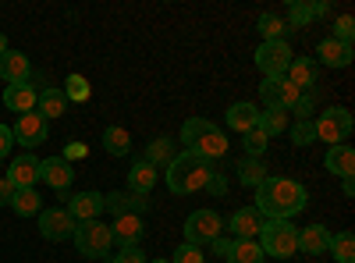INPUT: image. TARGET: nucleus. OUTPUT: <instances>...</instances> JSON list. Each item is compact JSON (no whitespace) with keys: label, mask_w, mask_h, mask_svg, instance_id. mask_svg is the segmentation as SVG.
<instances>
[{"label":"nucleus","mask_w":355,"mask_h":263,"mask_svg":"<svg viewBox=\"0 0 355 263\" xmlns=\"http://www.w3.org/2000/svg\"><path fill=\"white\" fill-rule=\"evenodd\" d=\"M306 203H309L306 185L281 178V174H270V178L256 189V210L266 221H291L295 214L306 210Z\"/></svg>","instance_id":"nucleus-1"},{"label":"nucleus","mask_w":355,"mask_h":263,"mask_svg":"<svg viewBox=\"0 0 355 263\" xmlns=\"http://www.w3.org/2000/svg\"><path fill=\"white\" fill-rule=\"evenodd\" d=\"M217 167L210 164V160H202V157H196V153H178L171 164H167V189L174 192V196H192V192H199V189H206V182H210V174H214Z\"/></svg>","instance_id":"nucleus-2"},{"label":"nucleus","mask_w":355,"mask_h":263,"mask_svg":"<svg viewBox=\"0 0 355 263\" xmlns=\"http://www.w3.org/2000/svg\"><path fill=\"white\" fill-rule=\"evenodd\" d=\"M182 142H185V150L202 157V160H220L227 153V139L224 132L214 125V121H206V118H189L182 125Z\"/></svg>","instance_id":"nucleus-3"},{"label":"nucleus","mask_w":355,"mask_h":263,"mask_svg":"<svg viewBox=\"0 0 355 263\" xmlns=\"http://www.w3.org/2000/svg\"><path fill=\"white\" fill-rule=\"evenodd\" d=\"M259 249L263 256H277V260H291L299 253V228L291 221H263L259 228Z\"/></svg>","instance_id":"nucleus-4"},{"label":"nucleus","mask_w":355,"mask_h":263,"mask_svg":"<svg viewBox=\"0 0 355 263\" xmlns=\"http://www.w3.org/2000/svg\"><path fill=\"white\" fill-rule=\"evenodd\" d=\"M71 242H75V249H78L82 256H89V260L107 256L110 246H114V242H110V228H107L103 221H78Z\"/></svg>","instance_id":"nucleus-5"},{"label":"nucleus","mask_w":355,"mask_h":263,"mask_svg":"<svg viewBox=\"0 0 355 263\" xmlns=\"http://www.w3.org/2000/svg\"><path fill=\"white\" fill-rule=\"evenodd\" d=\"M313 125H316V139L320 142L345 146V139L352 135V114H348V107H331V110H323Z\"/></svg>","instance_id":"nucleus-6"},{"label":"nucleus","mask_w":355,"mask_h":263,"mask_svg":"<svg viewBox=\"0 0 355 263\" xmlns=\"http://www.w3.org/2000/svg\"><path fill=\"white\" fill-rule=\"evenodd\" d=\"M291 46L288 40H274V43H259L256 50V68L263 71V78H284L288 65H291Z\"/></svg>","instance_id":"nucleus-7"},{"label":"nucleus","mask_w":355,"mask_h":263,"mask_svg":"<svg viewBox=\"0 0 355 263\" xmlns=\"http://www.w3.org/2000/svg\"><path fill=\"white\" fill-rule=\"evenodd\" d=\"M220 231H224V221H220L217 210H192L189 221H185V242L189 246H206V242L220 239Z\"/></svg>","instance_id":"nucleus-8"},{"label":"nucleus","mask_w":355,"mask_h":263,"mask_svg":"<svg viewBox=\"0 0 355 263\" xmlns=\"http://www.w3.org/2000/svg\"><path fill=\"white\" fill-rule=\"evenodd\" d=\"M75 217L64 210V207H50V210H40V235L46 242H68L75 235Z\"/></svg>","instance_id":"nucleus-9"},{"label":"nucleus","mask_w":355,"mask_h":263,"mask_svg":"<svg viewBox=\"0 0 355 263\" xmlns=\"http://www.w3.org/2000/svg\"><path fill=\"white\" fill-rule=\"evenodd\" d=\"M259 96H263L266 110H284V114H288V110L295 107V100H299L302 93L295 90V85H291L288 78H263Z\"/></svg>","instance_id":"nucleus-10"},{"label":"nucleus","mask_w":355,"mask_h":263,"mask_svg":"<svg viewBox=\"0 0 355 263\" xmlns=\"http://www.w3.org/2000/svg\"><path fill=\"white\" fill-rule=\"evenodd\" d=\"M46 132H50V121L40 118L36 110H33V114H21V118L15 121V128H11L15 142H21L25 150H36L40 142H46Z\"/></svg>","instance_id":"nucleus-11"},{"label":"nucleus","mask_w":355,"mask_h":263,"mask_svg":"<svg viewBox=\"0 0 355 263\" xmlns=\"http://www.w3.org/2000/svg\"><path fill=\"white\" fill-rule=\"evenodd\" d=\"M103 210H107V214H114V217H125V214L142 217L146 210H150V199L139 196V192L121 189V192H110V196H103Z\"/></svg>","instance_id":"nucleus-12"},{"label":"nucleus","mask_w":355,"mask_h":263,"mask_svg":"<svg viewBox=\"0 0 355 263\" xmlns=\"http://www.w3.org/2000/svg\"><path fill=\"white\" fill-rule=\"evenodd\" d=\"M8 182H11V189H33L40 182V157L36 153H21L18 160H11Z\"/></svg>","instance_id":"nucleus-13"},{"label":"nucleus","mask_w":355,"mask_h":263,"mask_svg":"<svg viewBox=\"0 0 355 263\" xmlns=\"http://www.w3.org/2000/svg\"><path fill=\"white\" fill-rule=\"evenodd\" d=\"M28 75H33V65H28V57L21 50H4L0 53V78H4L8 85H21L28 82Z\"/></svg>","instance_id":"nucleus-14"},{"label":"nucleus","mask_w":355,"mask_h":263,"mask_svg":"<svg viewBox=\"0 0 355 263\" xmlns=\"http://www.w3.org/2000/svg\"><path fill=\"white\" fill-rule=\"evenodd\" d=\"M263 221H266V217H263L256 207H242V210H234V214H231V221H227L224 228L231 231L234 239H252V242H256Z\"/></svg>","instance_id":"nucleus-15"},{"label":"nucleus","mask_w":355,"mask_h":263,"mask_svg":"<svg viewBox=\"0 0 355 263\" xmlns=\"http://www.w3.org/2000/svg\"><path fill=\"white\" fill-rule=\"evenodd\" d=\"M71 178H75V171H71V164H68L64 157H46V160H40V182H46L50 189L64 192V189L71 185Z\"/></svg>","instance_id":"nucleus-16"},{"label":"nucleus","mask_w":355,"mask_h":263,"mask_svg":"<svg viewBox=\"0 0 355 263\" xmlns=\"http://www.w3.org/2000/svg\"><path fill=\"white\" fill-rule=\"evenodd\" d=\"M68 214L75 217V221H100V214H103V192H78V196H71L68 199Z\"/></svg>","instance_id":"nucleus-17"},{"label":"nucleus","mask_w":355,"mask_h":263,"mask_svg":"<svg viewBox=\"0 0 355 263\" xmlns=\"http://www.w3.org/2000/svg\"><path fill=\"white\" fill-rule=\"evenodd\" d=\"M139 239H142V217H135V214H125V217H114V224H110V242L114 246H139Z\"/></svg>","instance_id":"nucleus-18"},{"label":"nucleus","mask_w":355,"mask_h":263,"mask_svg":"<svg viewBox=\"0 0 355 263\" xmlns=\"http://www.w3.org/2000/svg\"><path fill=\"white\" fill-rule=\"evenodd\" d=\"M36 85H28V82H21V85H8V90H4V107L8 110H15L18 114V118H21V114H33L36 110Z\"/></svg>","instance_id":"nucleus-19"},{"label":"nucleus","mask_w":355,"mask_h":263,"mask_svg":"<svg viewBox=\"0 0 355 263\" xmlns=\"http://www.w3.org/2000/svg\"><path fill=\"white\" fill-rule=\"evenodd\" d=\"M224 121H227V128H234V132H242V135H245L249 128H256V121H259V110H256V103L239 100V103H231V107H227Z\"/></svg>","instance_id":"nucleus-20"},{"label":"nucleus","mask_w":355,"mask_h":263,"mask_svg":"<svg viewBox=\"0 0 355 263\" xmlns=\"http://www.w3.org/2000/svg\"><path fill=\"white\" fill-rule=\"evenodd\" d=\"M299 249H302L306 256H323V253L331 249V231L323 228V224L302 228V231H299Z\"/></svg>","instance_id":"nucleus-21"},{"label":"nucleus","mask_w":355,"mask_h":263,"mask_svg":"<svg viewBox=\"0 0 355 263\" xmlns=\"http://www.w3.org/2000/svg\"><path fill=\"white\" fill-rule=\"evenodd\" d=\"M284 78H288L299 93H302V90L309 93V85H316V61H309V57H291Z\"/></svg>","instance_id":"nucleus-22"},{"label":"nucleus","mask_w":355,"mask_h":263,"mask_svg":"<svg viewBox=\"0 0 355 263\" xmlns=\"http://www.w3.org/2000/svg\"><path fill=\"white\" fill-rule=\"evenodd\" d=\"M160 178V171L153 164H146V160H135L132 171H128V192H139V196H150L153 185Z\"/></svg>","instance_id":"nucleus-23"},{"label":"nucleus","mask_w":355,"mask_h":263,"mask_svg":"<svg viewBox=\"0 0 355 263\" xmlns=\"http://www.w3.org/2000/svg\"><path fill=\"white\" fill-rule=\"evenodd\" d=\"M323 167L331 174H338V178H352L355 174V150L352 146H331L327 157H323Z\"/></svg>","instance_id":"nucleus-24"},{"label":"nucleus","mask_w":355,"mask_h":263,"mask_svg":"<svg viewBox=\"0 0 355 263\" xmlns=\"http://www.w3.org/2000/svg\"><path fill=\"white\" fill-rule=\"evenodd\" d=\"M316 53H320V61L327 65V68H348L352 65V46H345V43H338V40H323L320 46H316Z\"/></svg>","instance_id":"nucleus-25"},{"label":"nucleus","mask_w":355,"mask_h":263,"mask_svg":"<svg viewBox=\"0 0 355 263\" xmlns=\"http://www.w3.org/2000/svg\"><path fill=\"white\" fill-rule=\"evenodd\" d=\"M68 110V96H64V90H43L40 96H36V114L40 118H61V114Z\"/></svg>","instance_id":"nucleus-26"},{"label":"nucleus","mask_w":355,"mask_h":263,"mask_svg":"<svg viewBox=\"0 0 355 263\" xmlns=\"http://www.w3.org/2000/svg\"><path fill=\"white\" fill-rule=\"evenodd\" d=\"M103 150L110 157H128L132 153V135L121 128V125H107L103 128Z\"/></svg>","instance_id":"nucleus-27"},{"label":"nucleus","mask_w":355,"mask_h":263,"mask_svg":"<svg viewBox=\"0 0 355 263\" xmlns=\"http://www.w3.org/2000/svg\"><path fill=\"white\" fill-rule=\"evenodd\" d=\"M174 157H178L174 153V139H167V135H160V139H153L150 146H146V164H153L157 171L167 167Z\"/></svg>","instance_id":"nucleus-28"},{"label":"nucleus","mask_w":355,"mask_h":263,"mask_svg":"<svg viewBox=\"0 0 355 263\" xmlns=\"http://www.w3.org/2000/svg\"><path fill=\"white\" fill-rule=\"evenodd\" d=\"M11 210H15L18 217H33V214L43 210V199H40L36 189H15V196H11Z\"/></svg>","instance_id":"nucleus-29"},{"label":"nucleus","mask_w":355,"mask_h":263,"mask_svg":"<svg viewBox=\"0 0 355 263\" xmlns=\"http://www.w3.org/2000/svg\"><path fill=\"white\" fill-rule=\"evenodd\" d=\"M266 178H270V174H266V167H263L259 157H242V160H239V182H242V185L259 189Z\"/></svg>","instance_id":"nucleus-30"},{"label":"nucleus","mask_w":355,"mask_h":263,"mask_svg":"<svg viewBox=\"0 0 355 263\" xmlns=\"http://www.w3.org/2000/svg\"><path fill=\"white\" fill-rule=\"evenodd\" d=\"M256 28L263 33V43H274V40H284L291 28L284 25V18H277L274 11H263L259 15V22H256Z\"/></svg>","instance_id":"nucleus-31"},{"label":"nucleus","mask_w":355,"mask_h":263,"mask_svg":"<svg viewBox=\"0 0 355 263\" xmlns=\"http://www.w3.org/2000/svg\"><path fill=\"white\" fill-rule=\"evenodd\" d=\"M288 114L284 110H259V121H256V128L266 135V139H274V135H281V132H288Z\"/></svg>","instance_id":"nucleus-32"},{"label":"nucleus","mask_w":355,"mask_h":263,"mask_svg":"<svg viewBox=\"0 0 355 263\" xmlns=\"http://www.w3.org/2000/svg\"><path fill=\"white\" fill-rule=\"evenodd\" d=\"M263 260L266 256H263L259 242H252V239H234V249L227 256V263H263Z\"/></svg>","instance_id":"nucleus-33"},{"label":"nucleus","mask_w":355,"mask_h":263,"mask_svg":"<svg viewBox=\"0 0 355 263\" xmlns=\"http://www.w3.org/2000/svg\"><path fill=\"white\" fill-rule=\"evenodd\" d=\"M338 263H352L355 260V239H352V231H341V235H331V249Z\"/></svg>","instance_id":"nucleus-34"},{"label":"nucleus","mask_w":355,"mask_h":263,"mask_svg":"<svg viewBox=\"0 0 355 263\" xmlns=\"http://www.w3.org/2000/svg\"><path fill=\"white\" fill-rule=\"evenodd\" d=\"M313 18H316V15H313V4H302V0H291V4H288V22H284V25L295 33V28H306Z\"/></svg>","instance_id":"nucleus-35"},{"label":"nucleus","mask_w":355,"mask_h":263,"mask_svg":"<svg viewBox=\"0 0 355 263\" xmlns=\"http://www.w3.org/2000/svg\"><path fill=\"white\" fill-rule=\"evenodd\" d=\"M242 146H245V157H263L266 146H270V139H266L259 128H249V132L242 135Z\"/></svg>","instance_id":"nucleus-36"},{"label":"nucleus","mask_w":355,"mask_h":263,"mask_svg":"<svg viewBox=\"0 0 355 263\" xmlns=\"http://www.w3.org/2000/svg\"><path fill=\"white\" fill-rule=\"evenodd\" d=\"M288 132H291V142H295V146H313V142H316V125H313V118L288 125Z\"/></svg>","instance_id":"nucleus-37"},{"label":"nucleus","mask_w":355,"mask_h":263,"mask_svg":"<svg viewBox=\"0 0 355 263\" xmlns=\"http://www.w3.org/2000/svg\"><path fill=\"white\" fill-rule=\"evenodd\" d=\"M68 90H64V96H68V103L75 100V103H82V100H89V82L82 78V75H68Z\"/></svg>","instance_id":"nucleus-38"},{"label":"nucleus","mask_w":355,"mask_h":263,"mask_svg":"<svg viewBox=\"0 0 355 263\" xmlns=\"http://www.w3.org/2000/svg\"><path fill=\"white\" fill-rule=\"evenodd\" d=\"M331 40L352 46V40H355V22H352V15H341V18L334 22V36H331Z\"/></svg>","instance_id":"nucleus-39"},{"label":"nucleus","mask_w":355,"mask_h":263,"mask_svg":"<svg viewBox=\"0 0 355 263\" xmlns=\"http://www.w3.org/2000/svg\"><path fill=\"white\" fill-rule=\"evenodd\" d=\"M171 263H206V260H202V249H199V246H189V242H185V246L174 249Z\"/></svg>","instance_id":"nucleus-40"},{"label":"nucleus","mask_w":355,"mask_h":263,"mask_svg":"<svg viewBox=\"0 0 355 263\" xmlns=\"http://www.w3.org/2000/svg\"><path fill=\"white\" fill-rule=\"evenodd\" d=\"M110 263H150V260H146V253H142L139 246H125Z\"/></svg>","instance_id":"nucleus-41"},{"label":"nucleus","mask_w":355,"mask_h":263,"mask_svg":"<svg viewBox=\"0 0 355 263\" xmlns=\"http://www.w3.org/2000/svg\"><path fill=\"white\" fill-rule=\"evenodd\" d=\"M295 114H299V121H309V114H313V96L309 93H302L299 100H295V107H291Z\"/></svg>","instance_id":"nucleus-42"},{"label":"nucleus","mask_w":355,"mask_h":263,"mask_svg":"<svg viewBox=\"0 0 355 263\" xmlns=\"http://www.w3.org/2000/svg\"><path fill=\"white\" fill-rule=\"evenodd\" d=\"M206 189H210V196H224V192H227V178H224L220 171H214L210 182H206Z\"/></svg>","instance_id":"nucleus-43"},{"label":"nucleus","mask_w":355,"mask_h":263,"mask_svg":"<svg viewBox=\"0 0 355 263\" xmlns=\"http://www.w3.org/2000/svg\"><path fill=\"white\" fill-rule=\"evenodd\" d=\"M11 146H15V135H11V128H8V125H0V160H4V157L11 153Z\"/></svg>","instance_id":"nucleus-44"},{"label":"nucleus","mask_w":355,"mask_h":263,"mask_svg":"<svg viewBox=\"0 0 355 263\" xmlns=\"http://www.w3.org/2000/svg\"><path fill=\"white\" fill-rule=\"evenodd\" d=\"M210 246H214V253H217V256H231V249H234V239H224V235H220V239H214Z\"/></svg>","instance_id":"nucleus-45"},{"label":"nucleus","mask_w":355,"mask_h":263,"mask_svg":"<svg viewBox=\"0 0 355 263\" xmlns=\"http://www.w3.org/2000/svg\"><path fill=\"white\" fill-rule=\"evenodd\" d=\"M11 196H15L11 182H8V178H0V207H11Z\"/></svg>","instance_id":"nucleus-46"},{"label":"nucleus","mask_w":355,"mask_h":263,"mask_svg":"<svg viewBox=\"0 0 355 263\" xmlns=\"http://www.w3.org/2000/svg\"><path fill=\"white\" fill-rule=\"evenodd\" d=\"M75 157H85V146H82V142H71V146H68V153H64V160L71 164Z\"/></svg>","instance_id":"nucleus-47"},{"label":"nucleus","mask_w":355,"mask_h":263,"mask_svg":"<svg viewBox=\"0 0 355 263\" xmlns=\"http://www.w3.org/2000/svg\"><path fill=\"white\" fill-rule=\"evenodd\" d=\"M345 182V196H355V178H341Z\"/></svg>","instance_id":"nucleus-48"},{"label":"nucleus","mask_w":355,"mask_h":263,"mask_svg":"<svg viewBox=\"0 0 355 263\" xmlns=\"http://www.w3.org/2000/svg\"><path fill=\"white\" fill-rule=\"evenodd\" d=\"M4 50H8V36H4V33H0V53H4Z\"/></svg>","instance_id":"nucleus-49"},{"label":"nucleus","mask_w":355,"mask_h":263,"mask_svg":"<svg viewBox=\"0 0 355 263\" xmlns=\"http://www.w3.org/2000/svg\"><path fill=\"white\" fill-rule=\"evenodd\" d=\"M153 263H171V260H153Z\"/></svg>","instance_id":"nucleus-50"}]
</instances>
